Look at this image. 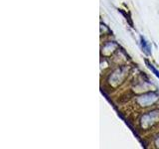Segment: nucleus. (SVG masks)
Here are the masks:
<instances>
[{"label":"nucleus","instance_id":"obj_1","mask_svg":"<svg viewBox=\"0 0 159 149\" xmlns=\"http://www.w3.org/2000/svg\"><path fill=\"white\" fill-rule=\"evenodd\" d=\"M149 69H150L151 71H152V72H153L154 74H156V77H158V78H159V72L157 71V70H156L155 68H154V67L152 66V65H149Z\"/></svg>","mask_w":159,"mask_h":149}]
</instances>
